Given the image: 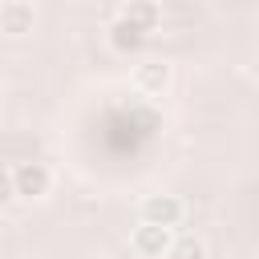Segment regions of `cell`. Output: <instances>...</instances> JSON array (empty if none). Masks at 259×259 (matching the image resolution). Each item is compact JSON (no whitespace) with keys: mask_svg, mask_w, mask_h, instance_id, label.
<instances>
[{"mask_svg":"<svg viewBox=\"0 0 259 259\" xmlns=\"http://www.w3.org/2000/svg\"><path fill=\"white\" fill-rule=\"evenodd\" d=\"M0 93H4V77H0Z\"/></svg>","mask_w":259,"mask_h":259,"instance_id":"cell-10","label":"cell"},{"mask_svg":"<svg viewBox=\"0 0 259 259\" xmlns=\"http://www.w3.org/2000/svg\"><path fill=\"white\" fill-rule=\"evenodd\" d=\"M170 239H174V231H166V227H150V223H138L134 235H130V247H134V255H142V259H166Z\"/></svg>","mask_w":259,"mask_h":259,"instance_id":"cell-3","label":"cell"},{"mask_svg":"<svg viewBox=\"0 0 259 259\" xmlns=\"http://www.w3.org/2000/svg\"><path fill=\"white\" fill-rule=\"evenodd\" d=\"M166 259H206V243L198 235H174Z\"/></svg>","mask_w":259,"mask_h":259,"instance_id":"cell-8","label":"cell"},{"mask_svg":"<svg viewBox=\"0 0 259 259\" xmlns=\"http://www.w3.org/2000/svg\"><path fill=\"white\" fill-rule=\"evenodd\" d=\"M182 219H186V202H182L178 194H146V198H142V223L174 231Z\"/></svg>","mask_w":259,"mask_h":259,"instance_id":"cell-2","label":"cell"},{"mask_svg":"<svg viewBox=\"0 0 259 259\" xmlns=\"http://www.w3.org/2000/svg\"><path fill=\"white\" fill-rule=\"evenodd\" d=\"M0 202H12V174H8V166H0Z\"/></svg>","mask_w":259,"mask_h":259,"instance_id":"cell-9","label":"cell"},{"mask_svg":"<svg viewBox=\"0 0 259 259\" xmlns=\"http://www.w3.org/2000/svg\"><path fill=\"white\" fill-rule=\"evenodd\" d=\"M170 81H174V69L166 61H142V65H134V89L146 93V97H162L170 89Z\"/></svg>","mask_w":259,"mask_h":259,"instance_id":"cell-4","label":"cell"},{"mask_svg":"<svg viewBox=\"0 0 259 259\" xmlns=\"http://www.w3.org/2000/svg\"><path fill=\"white\" fill-rule=\"evenodd\" d=\"M8 174H12V198L40 202V198H49V190H53V170H49L45 162H16Z\"/></svg>","mask_w":259,"mask_h":259,"instance_id":"cell-1","label":"cell"},{"mask_svg":"<svg viewBox=\"0 0 259 259\" xmlns=\"http://www.w3.org/2000/svg\"><path fill=\"white\" fill-rule=\"evenodd\" d=\"M117 16H125L130 24H138L146 36L162 24V4H154V0H130V4H121L117 8Z\"/></svg>","mask_w":259,"mask_h":259,"instance_id":"cell-7","label":"cell"},{"mask_svg":"<svg viewBox=\"0 0 259 259\" xmlns=\"http://www.w3.org/2000/svg\"><path fill=\"white\" fill-rule=\"evenodd\" d=\"M36 28V8L28 0H4L0 4V32L8 36H28Z\"/></svg>","mask_w":259,"mask_h":259,"instance_id":"cell-5","label":"cell"},{"mask_svg":"<svg viewBox=\"0 0 259 259\" xmlns=\"http://www.w3.org/2000/svg\"><path fill=\"white\" fill-rule=\"evenodd\" d=\"M105 40H109V49H113V53L130 57V53H138V49L146 45V32H142L138 24H130L125 16H113V20H109V28H105Z\"/></svg>","mask_w":259,"mask_h":259,"instance_id":"cell-6","label":"cell"}]
</instances>
